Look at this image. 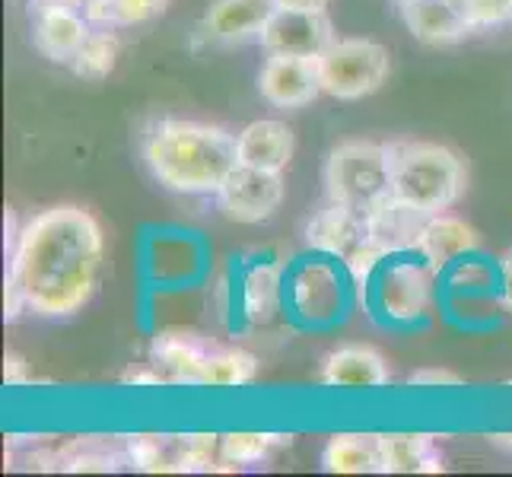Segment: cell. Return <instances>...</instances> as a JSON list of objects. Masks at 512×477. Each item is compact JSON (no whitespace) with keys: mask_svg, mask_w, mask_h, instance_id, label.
<instances>
[{"mask_svg":"<svg viewBox=\"0 0 512 477\" xmlns=\"http://www.w3.org/2000/svg\"><path fill=\"white\" fill-rule=\"evenodd\" d=\"M105 258L99 220L80 204L39 210L16 233L7 284L39 318H70L90 303Z\"/></svg>","mask_w":512,"mask_h":477,"instance_id":"obj_1","label":"cell"},{"mask_svg":"<svg viewBox=\"0 0 512 477\" xmlns=\"http://www.w3.org/2000/svg\"><path fill=\"white\" fill-rule=\"evenodd\" d=\"M140 156L163 188L179 194H217L239 166L236 134L191 118H156L140 137Z\"/></svg>","mask_w":512,"mask_h":477,"instance_id":"obj_2","label":"cell"},{"mask_svg":"<svg viewBox=\"0 0 512 477\" xmlns=\"http://www.w3.org/2000/svg\"><path fill=\"white\" fill-rule=\"evenodd\" d=\"M439 296H443L439 271L414 245L382 252L373 268L357 280V299L363 312L379 328L392 331L423 328L433 318Z\"/></svg>","mask_w":512,"mask_h":477,"instance_id":"obj_3","label":"cell"},{"mask_svg":"<svg viewBox=\"0 0 512 477\" xmlns=\"http://www.w3.org/2000/svg\"><path fill=\"white\" fill-rule=\"evenodd\" d=\"M357 299V280L341 258L309 249L284 261V318L299 331L341 325Z\"/></svg>","mask_w":512,"mask_h":477,"instance_id":"obj_4","label":"cell"},{"mask_svg":"<svg viewBox=\"0 0 512 477\" xmlns=\"http://www.w3.org/2000/svg\"><path fill=\"white\" fill-rule=\"evenodd\" d=\"M388 163H392V201L414 214H446L465 194L468 172L462 156L443 144L398 140L388 144Z\"/></svg>","mask_w":512,"mask_h":477,"instance_id":"obj_5","label":"cell"},{"mask_svg":"<svg viewBox=\"0 0 512 477\" xmlns=\"http://www.w3.org/2000/svg\"><path fill=\"white\" fill-rule=\"evenodd\" d=\"M325 198L338 201L357 214L369 217L382 204L392 201V163H388V144L373 140H350L334 147L325 172Z\"/></svg>","mask_w":512,"mask_h":477,"instance_id":"obj_6","label":"cell"},{"mask_svg":"<svg viewBox=\"0 0 512 477\" xmlns=\"http://www.w3.org/2000/svg\"><path fill=\"white\" fill-rule=\"evenodd\" d=\"M319 64V80L322 93L341 99V102H357L382 90L392 70V58L388 48L373 39H334Z\"/></svg>","mask_w":512,"mask_h":477,"instance_id":"obj_7","label":"cell"},{"mask_svg":"<svg viewBox=\"0 0 512 477\" xmlns=\"http://www.w3.org/2000/svg\"><path fill=\"white\" fill-rule=\"evenodd\" d=\"M128 465L144 474L220 471V436L214 433H134L125 436Z\"/></svg>","mask_w":512,"mask_h":477,"instance_id":"obj_8","label":"cell"},{"mask_svg":"<svg viewBox=\"0 0 512 477\" xmlns=\"http://www.w3.org/2000/svg\"><path fill=\"white\" fill-rule=\"evenodd\" d=\"M306 245L331 258H341L350 268L353 280H360L369 271V264L385 252L382 245L373 242L369 217L328 198L319 210H312V217L306 220Z\"/></svg>","mask_w":512,"mask_h":477,"instance_id":"obj_9","label":"cell"},{"mask_svg":"<svg viewBox=\"0 0 512 477\" xmlns=\"http://www.w3.org/2000/svg\"><path fill=\"white\" fill-rule=\"evenodd\" d=\"M284 172H268L255 166H236L217 188V210L233 223H264L284 204Z\"/></svg>","mask_w":512,"mask_h":477,"instance_id":"obj_10","label":"cell"},{"mask_svg":"<svg viewBox=\"0 0 512 477\" xmlns=\"http://www.w3.org/2000/svg\"><path fill=\"white\" fill-rule=\"evenodd\" d=\"M29 20H32V45L48 61L67 67L83 48L86 35L93 32V23L70 0H29Z\"/></svg>","mask_w":512,"mask_h":477,"instance_id":"obj_11","label":"cell"},{"mask_svg":"<svg viewBox=\"0 0 512 477\" xmlns=\"http://www.w3.org/2000/svg\"><path fill=\"white\" fill-rule=\"evenodd\" d=\"M338 39L325 10H284L271 13L261 32V48L268 55H293V58H322L328 45Z\"/></svg>","mask_w":512,"mask_h":477,"instance_id":"obj_12","label":"cell"},{"mask_svg":"<svg viewBox=\"0 0 512 477\" xmlns=\"http://www.w3.org/2000/svg\"><path fill=\"white\" fill-rule=\"evenodd\" d=\"M214 344L201 331L191 328H163L150 341V363L163 376L166 385H191L201 388L204 366Z\"/></svg>","mask_w":512,"mask_h":477,"instance_id":"obj_13","label":"cell"},{"mask_svg":"<svg viewBox=\"0 0 512 477\" xmlns=\"http://www.w3.org/2000/svg\"><path fill=\"white\" fill-rule=\"evenodd\" d=\"M258 93L274 109H303L322 96L319 64L315 58L268 55L258 74Z\"/></svg>","mask_w":512,"mask_h":477,"instance_id":"obj_14","label":"cell"},{"mask_svg":"<svg viewBox=\"0 0 512 477\" xmlns=\"http://www.w3.org/2000/svg\"><path fill=\"white\" fill-rule=\"evenodd\" d=\"M239 318L252 328H264L284 315V264L255 261L242 268L239 280Z\"/></svg>","mask_w":512,"mask_h":477,"instance_id":"obj_15","label":"cell"},{"mask_svg":"<svg viewBox=\"0 0 512 477\" xmlns=\"http://www.w3.org/2000/svg\"><path fill=\"white\" fill-rule=\"evenodd\" d=\"M274 10V0H214L204 13L201 32L210 42L242 45L249 39H261Z\"/></svg>","mask_w":512,"mask_h":477,"instance_id":"obj_16","label":"cell"},{"mask_svg":"<svg viewBox=\"0 0 512 477\" xmlns=\"http://www.w3.org/2000/svg\"><path fill=\"white\" fill-rule=\"evenodd\" d=\"M319 382L328 388H347V392H366V388H385L392 382V369L376 347L347 344L331 350L322 360Z\"/></svg>","mask_w":512,"mask_h":477,"instance_id":"obj_17","label":"cell"},{"mask_svg":"<svg viewBox=\"0 0 512 477\" xmlns=\"http://www.w3.org/2000/svg\"><path fill=\"white\" fill-rule=\"evenodd\" d=\"M414 249L427 258L433 268L443 274L452 261H458L462 255L481 252V236L471 223H465L455 214H433L423 220L420 233L414 239Z\"/></svg>","mask_w":512,"mask_h":477,"instance_id":"obj_18","label":"cell"},{"mask_svg":"<svg viewBox=\"0 0 512 477\" xmlns=\"http://www.w3.org/2000/svg\"><path fill=\"white\" fill-rule=\"evenodd\" d=\"M293 147H296L293 131L284 125V121H274V118H258L236 134L239 166L284 172L293 159Z\"/></svg>","mask_w":512,"mask_h":477,"instance_id":"obj_19","label":"cell"},{"mask_svg":"<svg viewBox=\"0 0 512 477\" xmlns=\"http://www.w3.org/2000/svg\"><path fill=\"white\" fill-rule=\"evenodd\" d=\"M443 452L430 433H382V474H439Z\"/></svg>","mask_w":512,"mask_h":477,"instance_id":"obj_20","label":"cell"},{"mask_svg":"<svg viewBox=\"0 0 512 477\" xmlns=\"http://www.w3.org/2000/svg\"><path fill=\"white\" fill-rule=\"evenodd\" d=\"M401 16L414 39L433 48L455 45V42H462L468 32H474L465 23V16L452 10L446 0H414V4L401 7Z\"/></svg>","mask_w":512,"mask_h":477,"instance_id":"obj_21","label":"cell"},{"mask_svg":"<svg viewBox=\"0 0 512 477\" xmlns=\"http://www.w3.org/2000/svg\"><path fill=\"white\" fill-rule=\"evenodd\" d=\"M443 280V293L462 299V303H471V299H490V303L500 306V264L484 258L481 252L462 255L458 261H452L449 268L439 274Z\"/></svg>","mask_w":512,"mask_h":477,"instance_id":"obj_22","label":"cell"},{"mask_svg":"<svg viewBox=\"0 0 512 477\" xmlns=\"http://www.w3.org/2000/svg\"><path fill=\"white\" fill-rule=\"evenodd\" d=\"M328 474H382V433H334L322 449Z\"/></svg>","mask_w":512,"mask_h":477,"instance_id":"obj_23","label":"cell"},{"mask_svg":"<svg viewBox=\"0 0 512 477\" xmlns=\"http://www.w3.org/2000/svg\"><path fill=\"white\" fill-rule=\"evenodd\" d=\"M121 465H128V449H125V436L121 443H112L105 436H77L67 439L64 446H58V471H118Z\"/></svg>","mask_w":512,"mask_h":477,"instance_id":"obj_24","label":"cell"},{"mask_svg":"<svg viewBox=\"0 0 512 477\" xmlns=\"http://www.w3.org/2000/svg\"><path fill=\"white\" fill-rule=\"evenodd\" d=\"M258 376V357L245 347H214L204 366L201 388H242Z\"/></svg>","mask_w":512,"mask_h":477,"instance_id":"obj_25","label":"cell"},{"mask_svg":"<svg viewBox=\"0 0 512 477\" xmlns=\"http://www.w3.org/2000/svg\"><path fill=\"white\" fill-rule=\"evenodd\" d=\"M118 51H121L118 35L112 32V26H102V29L86 35V42L77 51V58L70 61V70H74V74L83 77V80L99 83V80H105L115 70Z\"/></svg>","mask_w":512,"mask_h":477,"instance_id":"obj_26","label":"cell"},{"mask_svg":"<svg viewBox=\"0 0 512 477\" xmlns=\"http://www.w3.org/2000/svg\"><path fill=\"white\" fill-rule=\"evenodd\" d=\"M290 436L280 433H226L220 436V471H236L245 465H258L264 462L277 446H284Z\"/></svg>","mask_w":512,"mask_h":477,"instance_id":"obj_27","label":"cell"},{"mask_svg":"<svg viewBox=\"0 0 512 477\" xmlns=\"http://www.w3.org/2000/svg\"><path fill=\"white\" fill-rule=\"evenodd\" d=\"M166 7L169 0H93L83 7V16L93 26H140Z\"/></svg>","mask_w":512,"mask_h":477,"instance_id":"obj_28","label":"cell"},{"mask_svg":"<svg viewBox=\"0 0 512 477\" xmlns=\"http://www.w3.org/2000/svg\"><path fill=\"white\" fill-rule=\"evenodd\" d=\"M408 385L411 388H455V385H462V376H455L452 369H443V366H427L411 373Z\"/></svg>","mask_w":512,"mask_h":477,"instance_id":"obj_29","label":"cell"},{"mask_svg":"<svg viewBox=\"0 0 512 477\" xmlns=\"http://www.w3.org/2000/svg\"><path fill=\"white\" fill-rule=\"evenodd\" d=\"M121 385H134V388H163V376L156 373L153 363L147 366H131L125 376H121Z\"/></svg>","mask_w":512,"mask_h":477,"instance_id":"obj_30","label":"cell"},{"mask_svg":"<svg viewBox=\"0 0 512 477\" xmlns=\"http://www.w3.org/2000/svg\"><path fill=\"white\" fill-rule=\"evenodd\" d=\"M497 264H500V293H497V299H500V309L512 315V252H506Z\"/></svg>","mask_w":512,"mask_h":477,"instance_id":"obj_31","label":"cell"},{"mask_svg":"<svg viewBox=\"0 0 512 477\" xmlns=\"http://www.w3.org/2000/svg\"><path fill=\"white\" fill-rule=\"evenodd\" d=\"M4 379H7V385H26L29 382L23 357H16V353H7V357H4Z\"/></svg>","mask_w":512,"mask_h":477,"instance_id":"obj_32","label":"cell"},{"mask_svg":"<svg viewBox=\"0 0 512 477\" xmlns=\"http://www.w3.org/2000/svg\"><path fill=\"white\" fill-rule=\"evenodd\" d=\"M274 4L284 10H325L331 0H274Z\"/></svg>","mask_w":512,"mask_h":477,"instance_id":"obj_33","label":"cell"},{"mask_svg":"<svg viewBox=\"0 0 512 477\" xmlns=\"http://www.w3.org/2000/svg\"><path fill=\"white\" fill-rule=\"evenodd\" d=\"M493 13H497V26L512 23V0H493Z\"/></svg>","mask_w":512,"mask_h":477,"instance_id":"obj_34","label":"cell"},{"mask_svg":"<svg viewBox=\"0 0 512 477\" xmlns=\"http://www.w3.org/2000/svg\"><path fill=\"white\" fill-rule=\"evenodd\" d=\"M493 443H497L500 449H509L512 452V433H497V436H490Z\"/></svg>","mask_w":512,"mask_h":477,"instance_id":"obj_35","label":"cell"},{"mask_svg":"<svg viewBox=\"0 0 512 477\" xmlns=\"http://www.w3.org/2000/svg\"><path fill=\"white\" fill-rule=\"evenodd\" d=\"M70 4H74V7H80V10H83L86 4H93V0H70Z\"/></svg>","mask_w":512,"mask_h":477,"instance_id":"obj_36","label":"cell"},{"mask_svg":"<svg viewBox=\"0 0 512 477\" xmlns=\"http://www.w3.org/2000/svg\"><path fill=\"white\" fill-rule=\"evenodd\" d=\"M395 4H398V7H408V4H414V0H395Z\"/></svg>","mask_w":512,"mask_h":477,"instance_id":"obj_37","label":"cell"},{"mask_svg":"<svg viewBox=\"0 0 512 477\" xmlns=\"http://www.w3.org/2000/svg\"><path fill=\"white\" fill-rule=\"evenodd\" d=\"M509 385H512V379H509Z\"/></svg>","mask_w":512,"mask_h":477,"instance_id":"obj_38","label":"cell"}]
</instances>
